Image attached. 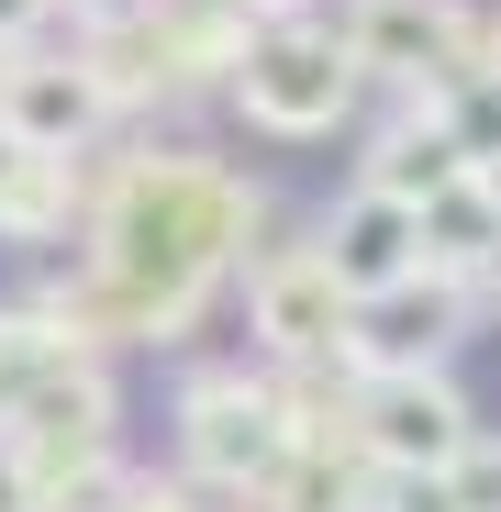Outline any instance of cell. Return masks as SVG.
Here are the masks:
<instances>
[{"mask_svg": "<svg viewBox=\"0 0 501 512\" xmlns=\"http://www.w3.org/2000/svg\"><path fill=\"white\" fill-rule=\"evenodd\" d=\"M412 245H424V212H412L401 190H368V201H346V223H334V245H323V268H334V290L379 301V290H401Z\"/></svg>", "mask_w": 501, "mask_h": 512, "instance_id": "cell-1", "label": "cell"}, {"mask_svg": "<svg viewBox=\"0 0 501 512\" xmlns=\"http://www.w3.org/2000/svg\"><path fill=\"white\" fill-rule=\"evenodd\" d=\"M368 435H379V457H401V468H457V457H468V412H457L446 390H424V379H379V390H368Z\"/></svg>", "mask_w": 501, "mask_h": 512, "instance_id": "cell-2", "label": "cell"}, {"mask_svg": "<svg viewBox=\"0 0 501 512\" xmlns=\"http://www.w3.org/2000/svg\"><path fill=\"white\" fill-rule=\"evenodd\" d=\"M490 201H501V167H490Z\"/></svg>", "mask_w": 501, "mask_h": 512, "instance_id": "cell-5", "label": "cell"}, {"mask_svg": "<svg viewBox=\"0 0 501 512\" xmlns=\"http://www.w3.org/2000/svg\"><path fill=\"white\" fill-rule=\"evenodd\" d=\"M334 101H346V56H334V45H268L257 67H245V112H257V123L312 134Z\"/></svg>", "mask_w": 501, "mask_h": 512, "instance_id": "cell-3", "label": "cell"}, {"mask_svg": "<svg viewBox=\"0 0 501 512\" xmlns=\"http://www.w3.org/2000/svg\"><path fill=\"white\" fill-rule=\"evenodd\" d=\"M34 12H45V0H0V34H23V23H34Z\"/></svg>", "mask_w": 501, "mask_h": 512, "instance_id": "cell-4", "label": "cell"}]
</instances>
